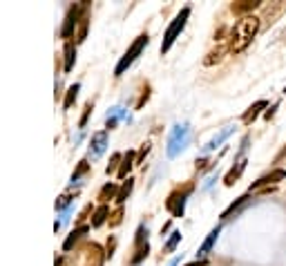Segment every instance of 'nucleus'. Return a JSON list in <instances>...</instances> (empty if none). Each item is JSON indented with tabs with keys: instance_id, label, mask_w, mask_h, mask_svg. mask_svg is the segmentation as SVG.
Masks as SVG:
<instances>
[{
	"instance_id": "nucleus-15",
	"label": "nucleus",
	"mask_w": 286,
	"mask_h": 266,
	"mask_svg": "<svg viewBox=\"0 0 286 266\" xmlns=\"http://www.w3.org/2000/svg\"><path fill=\"white\" fill-rule=\"evenodd\" d=\"M128 116V112H125V107H121V105H114L112 110L105 114V130H114L116 128V123L121 121V119H125Z\"/></svg>"
},
{
	"instance_id": "nucleus-33",
	"label": "nucleus",
	"mask_w": 286,
	"mask_h": 266,
	"mask_svg": "<svg viewBox=\"0 0 286 266\" xmlns=\"http://www.w3.org/2000/svg\"><path fill=\"white\" fill-rule=\"evenodd\" d=\"M110 217H112V219H110V226H112V228H116V226L123 222V208H116V211L112 213Z\"/></svg>"
},
{
	"instance_id": "nucleus-35",
	"label": "nucleus",
	"mask_w": 286,
	"mask_h": 266,
	"mask_svg": "<svg viewBox=\"0 0 286 266\" xmlns=\"http://www.w3.org/2000/svg\"><path fill=\"white\" fill-rule=\"evenodd\" d=\"M217 179H219V172H215V174H210V177H208V179H206V181H204V186H201V190H208V188H210V186H212V184H215V181H217Z\"/></svg>"
},
{
	"instance_id": "nucleus-16",
	"label": "nucleus",
	"mask_w": 286,
	"mask_h": 266,
	"mask_svg": "<svg viewBox=\"0 0 286 266\" xmlns=\"http://www.w3.org/2000/svg\"><path fill=\"white\" fill-rule=\"evenodd\" d=\"M85 233H89V226H76V228L65 237V242H63V251H65V253H70L72 248L76 246V242L81 240V237L85 235Z\"/></svg>"
},
{
	"instance_id": "nucleus-13",
	"label": "nucleus",
	"mask_w": 286,
	"mask_h": 266,
	"mask_svg": "<svg viewBox=\"0 0 286 266\" xmlns=\"http://www.w3.org/2000/svg\"><path fill=\"white\" fill-rule=\"evenodd\" d=\"M260 0H239V3H233L231 5V11L233 14H237L239 18H244V16H253V11L260 7Z\"/></svg>"
},
{
	"instance_id": "nucleus-32",
	"label": "nucleus",
	"mask_w": 286,
	"mask_h": 266,
	"mask_svg": "<svg viewBox=\"0 0 286 266\" xmlns=\"http://www.w3.org/2000/svg\"><path fill=\"white\" fill-rule=\"evenodd\" d=\"M224 54H226V47H219L217 52H210V54H208V58H206L204 63H206V65H212L215 61H221V56H224Z\"/></svg>"
},
{
	"instance_id": "nucleus-10",
	"label": "nucleus",
	"mask_w": 286,
	"mask_h": 266,
	"mask_svg": "<svg viewBox=\"0 0 286 266\" xmlns=\"http://www.w3.org/2000/svg\"><path fill=\"white\" fill-rule=\"evenodd\" d=\"M219 235H221V224L215 226V228H212L210 233L206 235V240L201 242V246H199V251H197V259H206V255H208L212 248H215L217 240H219Z\"/></svg>"
},
{
	"instance_id": "nucleus-25",
	"label": "nucleus",
	"mask_w": 286,
	"mask_h": 266,
	"mask_svg": "<svg viewBox=\"0 0 286 266\" xmlns=\"http://www.w3.org/2000/svg\"><path fill=\"white\" fill-rule=\"evenodd\" d=\"M132 188H134V179L128 177V181H123V186L119 188V195H116V203H123V201H125L128 197H130Z\"/></svg>"
},
{
	"instance_id": "nucleus-18",
	"label": "nucleus",
	"mask_w": 286,
	"mask_h": 266,
	"mask_svg": "<svg viewBox=\"0 0 286 266\" xmlns=\"http://www.w3.org/2000/svg\"><path fill=\"white\" fill-rule=\"evenodd\" d=\"M110 208H108V203H101V206L97 208V211L92 213V228H101L105 222H110Z\"/></svg>"
},
{
	"instance_id": "nucleus-31",
	"label": "nucleus",
	"mask_w": 286,
	"mask_h": 266,
	"mask_svg": "<svg viewBox=\"0 0 286 266\" xmlns=\"http://www.w3.org/2000/svg\"><path fill=\"white\" fill-rule=\"evenodd\" d=\"M92 110H94V105H92V101H89V103H85V110H83V116H81V121H78V130H81V132H83V128H85V123H87L89 114H92Z\"/></svg>"
},
{
	"instance_id": "nucleus-27",
	"label": "nucleus",
	"mask_w": 286,
	"mask_h": 266,
	"mask_svg": "<svg viewBox=\"0 0 286 266\" xmlns=\"http://www.w3.org/2000/svg\"><path fill=\"white\" fill-rule=\"evenodd\" d=\"M179 242H181V233H179V230H172L170 237H168L166 244H164V253H172L179 246Z\"/></svg>"
},
{
	"instance_id": "nucleus-24",
	"label": "nucleus",
	"mask_w": 286,
	"mask_h": 266,
	"mask_svg": "<svg viewBox=\"0 0 286 266\" xmlns=\"http://www.w3.org/2000/svg\"><path fill=\"white\" fill-rule=\"evenodd\" d=\"M87 170H89V163H87V159H81V161H78V168L74 170V174L70 177V186H78V184H81L78 179H81Z\"/></svg>"
},
{
	"instance_id": "nucleus-39",
	"label": "nucleus",
	"mask_w": 286,
	"mask_h": 266,
	"mask_svg": "<svg viewBox=\"0 0 286 266\" xmlns=\"http://www.w3.org/2000/svg\"><path fill=\"white\" fill-rule=\"evenodd\" d=\"M208 159H197V170H206V168H208Z\"/></svg>"
},
{
	"instance_id": "nucleus-20",
	"label": "nucleus",
	"mask_w": 286,
	"mask_h": 266,
	"mask_svg": "<svg viewBox=\"0 0 286 266\" xmlns=\"http://www.w3.org/2000/svg\"><path fill=\"white\" fill-rule=\"evenodd\" d=\"M63 54H65V65H63V70H65V74H67V72H72V67H74V63H76V45L72 43V41H67Z\"/></svg>"
},
{
	"instance_id": "nucleus-22",
	"label": "nucleus",
	"mask_w": 286,
	"mask_h": 266,
	"mask_svg": "<svg viewBox=\"0 0 286 266\" xmlns=\"http://www.w3.org/2000/svg\"><path fill=\"white\" fill-rule=\"evenodd\" d=\"M78 92H81V83H74V85H70V87H67L65 99H63V110H70V107H72V103H74V101H76Z\"/></svg>"
},
{
	"instance_id": "nucleus-8",
	"label": "nucleus",
	"mask_w": 286,
	"mask_h": 266,
	"mask_svg": "<svg viewBox=\"0 0 286 266\" xmlns=\"http://www.w3.org/2000/svg\"><path fill=\"white\" fill-rule=\"evenodd\" d=\"M286 179V170L284 168H275V170H271V172H266V174H262L260 179L255 181L253 186H250V192L253 190H260V188H271V186H275L277 181H284Z\"/></svg>"
},
{
	"instance_id": "nucleus-5",
	"label": "nucleus",
	"mask_w": 286,
	"mask_h": 266,
	"mask_svg": "<svg viewBox=\"0 0 286 266\" xmlns=\"http://www.w3.org/2000/svg\"><path fill=\"white\" fill-rule=\"evenodd\" d=\"M188 18H190V7H183V9L175 16V20L168 25V29H166V34H164V41H161V54L170 52V47L175 45V41L179 38V34H181L183 27H186Z\"/></svg>"
},
{
	"instance_id": "nucleus-21",
	"label": "nucleus",
	"mask_w": 286,
	"mask_h": 266,
	"mask_svg": "<svg viewBox=\"0 0 286 266\" xmlns=\"http://www.w3.org/2000/svg\"><path fill=\"white\" fill-rule=\"evenodd\" d=\"M116 195H119V186L114 184V181H108V184L103 186V188L99 190V199L101 201H110V199H116Z\"/></svg>"
},
{
	"instance_id": "nucleus-28",
	"label": "nucleus",
	"mask_w": 286,
	"mask_h": 266,
	"mask_svg": "<svg viewBox=\"0 0 286 266\" xmlns=\"http://www.w3.org/2000/svg\"><path fill=\"white\" fill-rule=\"evenodd\" d=\"M87 25H89V14L85 11V14H83V18H81V22H78L76 43H83V41H85V36H87Z\"/></svg>"
},
{
	"instance_id": "nucleus-12",
	"label": "nucleus",
	"mask_w": 286,
	"mask_h": 266,
	"mask_svg": "<svg viewBox=\"0 0 286 266\" xmlns=\"http://www.w3.org/2000/svg\"><path fill=\"white\" fill-rule=\"evenodd\" d=\"M266 107H268V101H264V99L255 101V103L250 105L248 110H246L244 114H242V123H244V126H250V123H253L257 116H260V114H264V112H266Z\"/></svg>"
},
{
	"instance_id": "nucleus-1",
	"label": "nucleus",
	"mask_w": 286,
	"mask_h": 266,
	"mask_svg": "<svg viewBox=\"0 0 286 266\" xmlns=\"http://www.w3.org/2000/svg\"><path fill=\"white\" fill-rule=\"evenodd\" d=\"M262 22L257 16H244L233 25L231 38H228V52L233 54H242L250 43L255 41V36L260 34Z\"/></svg>"
},
{
	"instance_id": "nucleus-40",
	"label": "nucleus",
	"mask_w": 286,
	"mask_h": 266,
	"mask_svg": "<svg viewBox=\"0 0 286 266\" xmlns=\"http://www.w3.org/2000/svg\"><path fill=\"white\" fill-rule=\"evenodd\" d=\"M186 266H208V259H195V262H190Z\"/></svg>"
},
{
	"instance_id": "nucleus-37",
	"label": "nucleus",
	"mask_w": 286,
	"mask_h": 266,
	"mask_svg": "<svg viewBox=\"0 0 286 266\" xmlns=\"http://www.w3.org/2000/svg\"><path fill=\"white\" fill-rule=\"evenodd\" d=\"M150 152V143H143V148H141V152H139V157H137V166H141V161H143V157Z\"/></svg>"
},
{
	"instance_id": "nucleus-11",
	"label": "nucleus",
	"mask_w": 286,
	"mask_h": 266,
	"mask_svg": "<svg viewBox=\"0 0 286 266\" xmlns=\"http://www.w3.org/2000/svg\"><path fill=\"white\" fill-rule=\"evenodd\" d=\"M250 199H253V197H250V192H246V195H242L237 201H233L231 206H228L226 211L221 213V222H228V219H233L235 215H239V213H242L244 208L250 203Z\"/></svg>"
},
{
	"instance_id": "nucleus-6",
	"label": "nucleus",
	"mask_w": 286,
	"mask_h": 266,
	"mask_svg": "<svg viewBox=\"0 0 286 266\" xmlns=\"http://www.w3.org/2000/svg\"><path fill=\"white\" fill-rule=\"evenodd\" d=\"M89 3H78V5H72L65 14V20H63V27H60V38H65V43L74 36V32L78 29V22H81L83 14L87 11Z\"/></svg>"
},
{
	"instance_id": "nucleus-19",
	"label": "nucleus",
	"mask_w": 286,
	"mask_h": 266,
	"mask_svg": "<svg viewBox=\"0 0 286 266\" xmlns=\"http://www.w3.org/2000/svg\"><path fill=\"white\" fill-rule=\"evenodd\" d=\"M137 166V155H134V150H128L125 155H123V161H121V168H119V179H125L128 172L132 170V168Z\"/></svg>"
},
{
	"instance_id": "nucleus-23",
	"label": "nucleus",
	"mask_w": 286,
	"mask_h": 266,
	"mask_svg": "<svg viewBox=\"0 0 286 266\" xmlns=\"http://www.w3.org/2000/svg\"><path fill=\"white\" fill-rule=\"evenodd\" d=\"M148 255H150V242L143 246H139V248H134V257L130 259V266H139Z\"/></svg>"
},
{
	"instance_id": "nucleus-34",
	"label": "nucleus",
	"mask_w": 286,
	"mask_h": 266,
	"mask_svg": "<svg viewBox=\"0 0 286 266\" xmlns=\"http://www.w3.org/2000/svg\"><path fill=\"white\" fill-rule=\"evenodd\" d=\"M114 248H116V237H110V240H108V248H105V259H112V255H114Z\"/></svg>"
},
{
	"instance_id": "nucleus-36",
	"label": "nucleus",
	"mask_w": 286,
	"mask_h": 266,
	"mask_svg": "<svg viewBox=\"0 0 286 266\" xmlns=\"http://www.w3.org/2000/svg\"><path fill=\"white\" fill-rule=\"evenodd\" d=\"M277 107H279V101H277L275 105H271V107H268V110L264 112V119H266V121H271V119L275 116V110H277Z\"/></svg>"
},
{
	"instance_id": "nucleus-14",
	"label": "nucleus",
	"mask_w": 286,
	"mask_h": 266,
	"mask_svg": "<svg viewBox=\"0 0 286 266\" xmlns=\"http://www.w3.org/2000/svg\"><path fill=\"white\" fill-rule=\"evenodd\" d=\"M233 132H235V126H226L224 130H219V132H217L215 137H212V139L208 141V143H206L204 148H201V152H212V150H217V148H219V145L224 143V141L231 137Z\"/></svg>"
},
{
	"instance_id": "nucleus-26",
	"label": "nucleus",
	"mask_w": 286,
	"mask_h": 266,
	"mask_svg": "<svg viewBox=\"0 0 286 266\" xmlns=\"http://www.w3.org/2000/svg\"><path fill=\"white\" fill-rule=\"evenodd\" d=\"M143 244H148V226L139 224L137 233H134V248H139V246H143Z\"/></svg>"
},
{
	"instance_id": "nucleus-38",
	"label": "nucleus",
	"mask_w": 286,
	"mask_h": 266,
	"mask_svg": "<svg viewBox=\"0 0 286 266\" xmlns=\"http://www.w3.org/2000/svg\"><path fill=\"white\" fill-rule=\"evenodd\" d=\"M89 213H92V203H87V206H85V208H83V211H81V215H78V224H81V222H83V219L87 217Z\"/></svg>"
},
{
	"instance_id": "nucleus-29",
	"label": "nucleus",
	"mask_w": 286,
	"mask_h": 266,
	"mask_svg": "<svg viewBox=\"0 0 286 266\" xmlns=\"http://www.w3.org/2000/svg\"><path fill=\"white\" fill-rule=\"evenodd\" d=\"M76 195H60L58 199H56V211H67V208H72V203H74Z\"/></svg>"
},
{
	"instance_id": "nucleus-7",
	"label": "nucleus",
	"mask_w": 286,
	"mask_h": 266,
	"mask_svg": "<svg viewBox=\"0 0 286 266\" xmlns=\"http://www.w3.org/2000/svg\"><path fill=\"white\" fill-rule=\"evenodd\" d=\"M81 257H83L81 266H101V264H103V259H105V251L99 244H94V242H92V244L83 246Z\"/></svg>"
},
{
	"instance_id": "nucleus-41",
	"label": "nucleus",
	"mask_w": 286,
	"mask_h": 266,
	"mask_svg": "<svg viewBox=\"0 0 286 266\" xmlns=\"http://www.w3.org/2000/svg\"><path fill=\"white\" fill-rule=\"evenodd\" d=\"M179 262H181V259H179V257H175L170 264H168V266H179Z\"/></svg>"
},
{
	"instance_id": "nucleus-30",
	"label": "nucleus",
	"mask_w": 286,
	"mask_h": 266,
	"mask_svg": "<svg viewBox=\"0 0 286 266\" xmlns=\"http://www.w3.org/2000/svg\"><path fill=\"white\" fill-rule=\"evenodd\" d=\"M121 161H123V155H119V152H114V155H112V159H110V163H108V168H105V172H108V174H112V172H119Z\"/></svg>"
},
{
	"instance_id": "nucleus-2",
	"label": "nucleus",
	"mask_w": 286,
	"mask_h": 266,
	"mask_svg": "<svg viewBox=\"0 0 286 266\" xmlns=\"http://www.w3.org/2000/svg\"><path fill=\"white\" fill-rule=\"evenodd\" d=\"M190 137H193V128H190V123H175L172 130H170V134H168V141H166V155L170 157V159L179 157L183 150L188 148Z\"/></svg>"
},
{
	"instance_id": "nucleus-9",
	"label": "nucleus",
	"mask_w": 286,
	"mask_h": 266,
	"mask_svg": "<svg viewBox=\"0 0 286 266\" xmlns=\"http://www.w3.org/2000/svg\"><path fill=\"white\" fill-rule=\"evenodd\" d=\"M108 148V130H99L89 139V157H101Z\"/></svg>"
},
{
	"instance_id": "nucleus-3",
	"label": "nucleus",
	"mask_w": 286,
	"mask_h": 266,
	"mask_svg": "<svg viewBox=\"0 0 286 266\" xmlns=\"http://www.w3.org/2000/svg\"><path fill=\"white\" fill-rule=\"evenodd\" d=\"M195 192V184L193 181H188V184L179 186L168 195L166 199V208L170 211L172 217H183V213H186V203H188V197Z\"/></svg>"
},
{
	"instance_id": "nucleus-4",
	"label": "nucleus",
	"mask_w": 286,
	"mask_h": 266,
	"mask_svg": "<svg viewBox=\"0 0 286 266\" xmlns=\"http://www.w3.org/2000/svg\"><path fill=\"white\" fill-rule=\"evenodd\" d=\"M148 43H150V36H148V34H139V36L134 38V43L130 45V49H128V52L121 56L119 63H116V67H114V76H123V74H125V72L130 70V65L139 58V54H141L143 49L148 47Z\"/></svg>"
},
{
	"instance_id": "nucleus-17",
	"label": "nucleus",
	"mask_w": 286,
	"mask_h": 266,
	"mask_svg": "<svg viewBox=\"0 0 286 266\" xmlns=\"http://www.w3.org/2000/svg\"><path fill=\"white\" fill-rule=\"evenodd\" d=\"M246 163H248V159H239V161H235V166L226 172V177H224V184H226V186H233L235 181L242 177V172L246 170Z\"/></svg>"
}]
</instances>
